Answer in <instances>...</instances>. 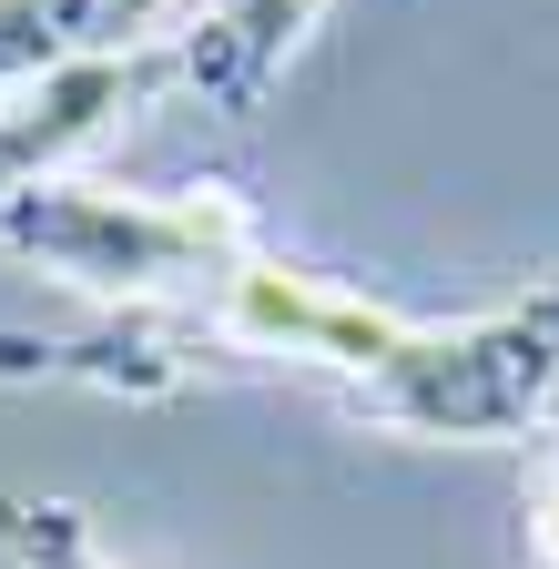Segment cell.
Wrapping results in <instances>:
<instances>
[{
    "instance_id": "5",
    "label": "cell",
    "mask_w": 559,
    "mask_h": 569,
    "mask_svg": "<svg viewBox=\"0 0 559 569\" xmlns=\"http://www.w3.org/2000/svg\"><path fill=\"white\" fill-rule=\"evenodd\" d=\"M316 21H326V0H224L203 31L173 41V71H183L214 112H254L264 82L296 61V41H306Z\"/></svg>"
},
{
    "instance_id": "6",
    "label": "cell",
    "mask_w": 559,
    "mask_h": 569,
    "mask_svg": "<svg viewBox=\"0 0 559 569\" xmlns=\"http://www.w3.org/2000/svg\"><path fill=\"white\" fill-rule=\"evenodd\" d=\"M0 559L11 569H122L82 509H61V498H0Z\"/></svg>"
},
{
    "instance_id": "4",
    "label": "cell",
    "mask_w": 559,
    "mask_h": 569,
    "mask_svg": "<svg viewBox=\"0 0 559 569\" xmlns=\"http://www.w3.org/2000/svg\"><path fill=\"white\" fill-rule=\"evenodd\" d=\"M183 0H0V82L82 71L122 51H163Z\"/></svg>"
},
{
    "instance_id": "3",
    "label": "cell",
    "mask_w": 559,
    "mask_h": 569,
    "mask_svg": "<svg viewBox=\"0 0 559 569\" xmlns=\"http://www.w3.org/2000/svg\"><path fill=\"white\" fill-rule=\"evenodd\" d=\"M153 82H173V41L163 51H122V61H82V71H41L31 112H0V193H21V183L61 173L82 142L122 132Z\"/></svg>"
},
{
    "instance_id": "1",
    "label": "cell",
    "mask_w": 559,
    "mask_h": 569,
    "mask_svg": "<svg viewBox=\"0 0 559 569\" xmlns=\"http://www.w3.org/2000/svg\"><path fill=\"white\" fill-rule=\"evenodd\" d=\"M193 326L203 356L316 377L336 407L407 427V438H539V427H559V284L468 326H407L397 306L336 296V284L254 254L214 306H193Z\"/></svg>"
},
{
    "instance_id": "2",
    "label": "cell",
    "mask_w": 559,
    "mask_h": 569,
    "mask_svg": "<svg viewBox=\"0 0 559 569\" xmlns=\"http://www.w3.org/2000/svg\"><path fill=\"white\" fill-rule=\"evenodd\" d=\"M0 244L21 264L102 296L112 316L132 306H214L224 284L264 254L254 213L234 193H112V183H82V173H41L21 193H0Z\"/></svg>"
}]
</instances>
